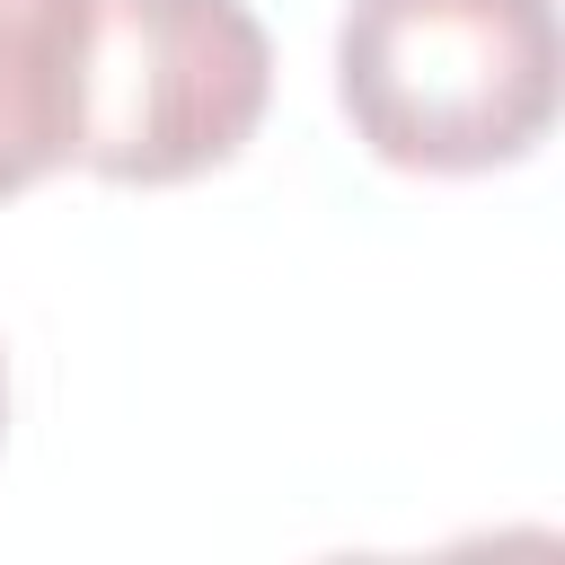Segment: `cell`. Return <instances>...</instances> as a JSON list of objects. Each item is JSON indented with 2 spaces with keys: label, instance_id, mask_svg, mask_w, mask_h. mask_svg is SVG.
I'll use <instances>...</instances> for the list:
<instances>
[{
  "label": "cell",
  "instance_id": "obj_1",
  "mask_svg": "<svg viewBox=\"0 0 565 565\" xmlns=\"http://www.w3.org/2000/svg\"><path fill=\"white\" fill-rule=\"evenodd\" d=\"M335 97L406 177L512 168L556 124V0H353Z\"/></svg>",
  "mask_w": 565,
  "mask_h": 565
},
{
  "label": "cell",
  "instance_id": "obj_2",
  "mask_svg": "<svg viewBox=\"0 0 565 565\" xmlns=\"http://www.w3.org/2000/svg\"><path fill=\"white\" fill-rule=\"evenodd\" d=\"M274 97L247 0H88L71 159L106 185H185L238 159Z\"/></svg>",
  "mask_w": 565,
  "mask_h": 565
},
{
  "label": "cell",
  "instance_id": "obj_3",
  "mask_svg": "<svg viewBox=\"0 0 565 565\" xmlns=\"http://www.w3.org/2000/svg\"><path fill=\"white\" fill-rule=\"evenodd\" d=\"M88 0H0V194H26L79 132Z\"/></svg>",
  "mask_w": 565,
  "mask_h": 565
},
{
  "label": "cell",
  "instance_id": "obj_4",
  "mask_svg": "<svg viewBox=\"0 0 565 565\" xmlns=\"http://www.w3.org/2000/svg\"><path fill=\"white\" fill-rule=\"evenodd\" d=\"M0 424H9V362H0Z\"/></svg>",
  "mask_w": 565,
  "mask_h": 565
}]
</instances>
